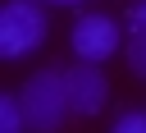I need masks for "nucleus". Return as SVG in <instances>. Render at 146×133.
<instances>
[{
	"label": "nucleus",
	"mask_w": 146,
	"mask_h": 133,
	"mask_svg": "<svg viewBox=\"0 0 146 133\" xmlns=\"http://www.w3.org/2000/svg\"><path fill=\"white\" fill-rule=\"evenodd\" d=\"M123 55H128V69L137 78H146V28H137L128 41H123Z\"/></svg>",
	"instance_id": "6"
},
{
	"label": "nucleus",
	"mask_w": 146,
	"mask_h": 133,
	"mask_svg": "<svg viewBox=\"0 0 146 133\" xmlns=\"http://www.w3.org/2000/svg\"><path fill=\"white\" fill-rule=\"evenodd\" d=\"M73 55L78 60H87V64H100V60H110L119 46H123V37H119V23L110 18V14H82L78 23H73Z\"/></svg>",
	"instance_id": "3"
},
{
	"label": "nucleus",
	"mask_w": 146,
	"mask_h": 133,
	"mask_svg": "<svg viewBox=\"0 0 146 133\" xmlns=\"http://www.w3.org/2000/svg\"><path fill=\"white\" fill-rule=\"evenodd\" d=\"M59 5H73V0H59Z\"/></svg>",
	"instance_id": "8"
},
{
	"label": "nucleus",
	"mask_w": 146,
	"mask_h": 133,
	"mask_svg": "<svg viewBox=\"0 0 146 133\" xmlns=\"http://www.w3.org/2000/svg\"><path fill=\"white\" fill-rule=\"evenodd\" d=\"M23 128H27L23 101L18 96H0V133H23Z\"/></svg>",
	"instance_id": "5"
},
{
	"label": "nucleus",
	"mask_w": 146,
	"mask_h": 133,
	"mask_svg": "<svg viewBox=\"0 0 146 133\" xmlns=\"http://www.w3.org/2000/svg\"><path fill=\"white\" fill-rule=\"evenodd\" d=\"M110 133H146V110H128V115H119V124H114Z\"/></svg>",
	"instance_id": "7"
},
{
	"label": "nucleus",
	"mask_w": 146,
	"mask_h": 133,
	"mask_svg": "<svg viewBox=\"0 0 146 133\" xmlns=\"http://www.w3.org/2000/svg\"><path fill=\"white\" fill-rule=\"evenodd\" d=\"M41 41H46V14L27 0H9L0 9V55L18 60V55L36 50Z\"/></svg>",
	"instance_id": "2"
},
{
	"label": "nucleus",
	"mask_w": 146,
	"mask_h": 133,
	"mask_svg": "<svg viewBox=\"0 0 146 133\" xmlns=\"http://www.w3.org/2000/svg\"><path fill=\"white\" fill-rule=\"evenodd\" d=\"M18 101H23V115H27L32 133H59L64 119H68V110H73L68 105V83H64L59 69H36L23 83Z\"/></svg>",
	"instance_id": "1"
},
{
	"label": "nucleus",
	"mask_w": 146,
	"mask_h": 133,
	"mask_svg": "<svg viewBox=\"0 0 146 133\" xmlns=\"http://www.w3.org/2000/svg\"><path fill=\"white\" fill-rule=\"evenodd\" d=\"M64 83H68V105H73V115H100L105 110V96H110V83H105V73L96 69V64H73L68 73H64Z\"/></svg>",
	"instance_id": "4"
}]
</instances>
